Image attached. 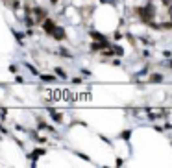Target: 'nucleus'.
Instances as JSON below:
<instances>
[{
	"mask_svg": "<svg viewBox=\"0 0 172 168\" xmlns=\"http://www.w3.org/2000/svg\"><path fill=\"white\" fill-rule=\"evenodd\" d=\"M137 15L143 17V20L150 22L154 17V6H146V7H137Z\"/></svg>",
	"mask_w": 172,
	"mask_h": 168,
	"instance_id": "obj_1",
	"label": "nucleus"
},
{
	"mask_svg": "<svg viewBox=\"0 0 172 168\" xmlns=\"http://www.w3.org/2000/svg\"><path fill=\"white\" fill-rule=\"evenodd\" d=\"M52 2H56V0H52Z\"/></svg>",
	"mask_w": 172,
	"mask_h": 168,
	"instance_id": "obj_8",
	"label": "nucleus"
},
{
	"mask_svg": "<svg viewBox=\"0 0 172 168\" xmlns=\"http://www.w3.org/2000/svg\"><path fill=\"white\" fill-rule=\"evenodd\" d=\"M170 67H172V63H170Z\"/></svg>",
	"mask_w": 172,
	"mask_h": 168,
	"instance_id": "obj_9",
	"label": "nucleus"
},
{
	"mask_svg": "<svg viewBox=\"0 0 172 168\" xmlns=\"http://www.w3.org/2000/svg\"><path fill=\"white\" fill-rule=\"evenodd\" d=\"M93 39H96V41H100V43H106V39H104L102 33H93Z\"/></svg>",
	"mask_w": 172,
	"mask_h": 168,
	"instance_id": "obj_4",
	"label": "nucleus"
},
{
	"mask_svg": "<svg viewBox=\"0 0 172 168\" xmlns=\"http://www.w3.org/2000/svg\"><path fill=\"white\" fill-rule=\"evenodd\" d=\"M52 35H54L57 41H61V39H65V30H63V28H56Z\"/></svg>",
	"mask_w": 172,
	"mask_h": 168,
	"instance_id": "obj_3",
	"label": "nucleus"
},
{
	"mask_svg": "<svg viewBox=\"0 0 172 168\" xmlns=\"http://www.w3.org/2000/svg\"><path fill=\"white\" fill-rule=\"evenodd\" d=\"M43 154H44L43 150H35V152H33V155H35V157H37V155H43Z\"/></svg>",
	"mask_w": 172,
	"mask_h": 168,
	"instance_id": "obj_6",
	"label": "nucleus"
},
{
	"mask_svg": "<svg viewBox=\"0 0 172 168\" xmlns=\"http://www.w3.org/2000/svg\"><path fill=\"white\" fill-rule=\"evenodd\" d=\"M163 4H165V6H170V0H163Z\"/></svg>",
	"mask_w": 172,
	"mask_h": 168,
	"instance_id": "obj_7",
	"label": "nucleus"
},
{
	"mask_svg": "<svg viewBox=\"0 0 172 168\" xmlns=\"http://www.w3.org/2000/svg\"><path fill=\"white\" fill-rule=\"evenodd\" d=\"M56 28H57V26L54 24V20H50V18H46V20H44V31H48V33L52 35Z\"/></svg>",
	"mask_w": 172,
	"mask_h": 168,
	"instance_id": "obj_2",
	"label": "nucleus"
},
{
	"mask_svg": "<svg viewBox=\"0 0 172 168\" xmlns=\"http://www.w3.org/2000/svg\"><path fill=\"white\" fill-rule=\"evenodd\" d=\"M161 80H163V78H161V74H154V76H152V81H156V83H157V81H161Z\"/></svg>",
	"mask_w": 172,
	"mask_h": 168,
	"instance_id": "obj_5",
	"label": "nucleus"
}]
</instances>
